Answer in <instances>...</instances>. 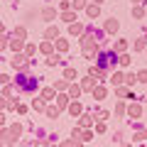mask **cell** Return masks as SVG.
Segmentation results:
<instances>
[{"label": "cell", "instance_id": "6da1fadb", "mask_svg": "<svg viewBox=\"0 0 147 147\" xmlns=\"http://www.w3.org/2000/svg\"><path fill=\"white\" fill-rule=\"evenodd\" d=\"M15 84H17V88H20V91H34V88H37V81L32 79V76H30L27 71H22L20 76H17V79H15Z\"/></svg>", "mask_w": 147, "mask_h": 147}, {"label": "cell", "instance_id": "7a4b0ae2", "mask_svg": "<svg viewBox=\"0 0 147 147\" xmlns=\"http://www.w3.org/2000/svg\"><path fill=\"white\" fill-rule=\"evenodd\" d=\"M96 42H98V39H96V34H91V30H88V32H84V39H81V49H84L86 54H93V52H96Z\"/></svg>", "mask_w": 147, "mask_h": 147}, {"label": "cell", "instance_id": "3957f363", "mask_svg": "<svg viewBox=\"0 0 147 147\" xmlns=\"http://www.w3.org/2000/svg\"><path fill=\"white\" fill-rule=\"evenodd\" d=\"M96 123V113H91V110H84L79 118V127H91Z\"/></svg>", "mask_w": 147, "mask_h": 147}, {"label": "cell", "instance_id": "277c9868", "mask_svg": "<svg viewBox=\"0 0 147 147\" xmlns=\"http://www.w3.org/2000/svg\"><path fill=\"white\" fill-rule=\"evenodd\" d=\"M12 66H15V69H22V71H27V57H25V54H15Z\"/></svg>", "mask_w": 147, "mask_h": 147}, {"label": "cell", "instance_id": "5b68a950", "mask_svg": "<svg viewBox=\"0 0 147 147\" xmlns=\"http://www.w3.org/2000/svg\"><path fill=\"white\" fill-rule=\"evenodd\" d=\"M66 110H69V113H71L74 118H81V113H84V108H81V103H79V100H71Z\"/></svg>", "mask_w": 147, "mask_h": 147}, {"label": "cell", "instance_id": "8992f818", "mask_svg": "<svg viewBox=\"0 0 147 147\" xmlns=\"http://www.w3.org/2000/svg\"><path fill=\"white\" fill-rule=\"evenodd\" d=\"M7 127H10V135H12V140H20V137H22V125H20V123H12V125H7Z\"/></svg>", "mask_w": 147, "mask_h": 147}, {"label": "cell", "instance_id": "52a82bcc", "mask_svg": "<svg viewBox=\"0 0 147 147\" xmlns=\"http://www.w3.org/2000/svg\"><path fill=\"white\" fill-rule=\"evenodd\" d=\"M127 115H130V118H140V115H142V105H140V103H130Z\"/></svg>", "mask_w": 147, "mask_h": 147}, {"label": "cell", "instance_id": "ba28073f", "mask_svg": "<svg viewBox=\"0 0 147 147\" xmlns=\"http://www.w3.org/2000/svg\"><path fill=\"white\" fill-rule=\"evenodd\" d=\"M81 88H84V91H93V88H96V79L91 76V74L86 76L84 81H81Z\"/></svg>", "mask_w": 147, "mask_h": 147}, {"label": "cell", "instance_id": "9c48e42d", "mask_svg": "<svg viewBox=\"0 0 147 147\" xmlns=\"http://www.w3.org/2000/svg\"><path fill=\"white\" fill-rule=\"evenodd\" d=\"M59 147H84V142L76 140V137H69V140H61V142H59Z\"/></svg>", "mask_w": 147, "mask_h": 147}, {"label": "cell", "instance_id": "30bf717a", "mask_svg": "<svg viewBox=\"0 0 147 147\" xmlns=\"http://www.w3.org/2000/svg\"><path fill=\"white\" fill-rule=\"evenodd\" d=\"M57 108H59V110H66V108H69V93L57 96Z\"/></svg>", "mask_w": 147, "mask_h": 147}, {"label": "cell", "instance_id": "8fae6325", "mask_svg": "<svg viewBox=\"0 0 147 147\" xmlns=\"http://www.w3.org/2000/svg\"><path fill=\"white\" fill-rule=\"evenodd\" d=\"M81 93H84V88H81V86H76V84H69V98H79Z\"/></svg>", "mask_w": 147, "mask_h": 147}, {"label": "cell", "instance_id": "7c38bea8", "mask_svg": "<svg viewBox=\"0 0 147 147\" xmlns=\"http://www.w3.org/2000/svg\"><path fill=\"white\" fill-rule=\"evenodd\" d=\"M103 27H105V32H118V20L115 17H108Z\"/></svg>", "mask_w": 147, "mask_h": 147}, {"label": "cell", "instance_id": "4fadbf2b", "mask_svg": "<svg viewBox=\"0 0 147 147\" xmlns=\"http://www.w3.org/2000/svg\"><path fill=\"white\" fill-rule=\"evenodd\" d=\"M86 15H88V17H98L100 15V7L96 5V3H91V5H86Z\"/></svg>", "mask_w": 147, "mask_h": 147}, {"label": "cell", "instance_id": "5bb4252c", "mask_svg": "<svg viewBox=\"0 0 147 147\" xmlns=\"http://www.w3.org/2000/svg\"><path fill=\"white\" fill-rule=\"evenodd\" d=\"M61 20L66 22V25H71V22H76V12H74V10H64L61 12Z\"/></svg>", "mask_w": 147, "mask_h": 147}, {"label": "cell", "instance_id": "9a60e30c", "mask_svg": "<svg viewBox=\"0 0 147 147\" xmlns=\"http://www.w3.org/2000/svg\"><path fill=\"white\" fill-rule=\"evenodd\" d=\"M42 98H44V100H52V98H57V88H52V86L42 88Z\"/></svg>", "mask_w": 147, "mask_h": 147}, {"label": "cell", "instance_id": "2e32d148", "mask_svg": "<svg viewBox=\"0 0 147 147\" xmlns=\"http://www.w3.org/2000/svg\"><path fill=\"white\" fill-rule=\"evenodd\" d=\"M57 37H59V30H57V27H47V32H44V39H49V42H54Z\"/></svg>", "mask_w": 147, "mask_h": 147}, {"label": "cell", "instance_id": "e0dca14e", "mask_svg": "<svg viewBox=\"0 0 147 147\" xmlns=\"http://www.w3.org/2000/svg\"><path fill=\"white\" fill-rule=\"evenodd\" d=\"M32 108H34V110H47V100H44V98H34V100H32Z\"/></svg>", "mask_w": 147, "mask_h": 147}, {"label": "cell", "instance_id": "ac0fdd59", "mask_svg": "<svg viewBox=\"0 0 147 147\" xmlns=\"http://www.w3.org/2000/svg\"><path fill=\"white\" fill-rule=\"evenodd\" d=\"M91 93H93V98H96V100H103V98H105V88H103V86H96Z\"/></svg>", "mask_w": 147, "mask_h": 147}, {"label": "cell", "instance_id": "d6986e66", "mask_svg": "<svg viewBox=\"0 0 147 147\" xmlns=\"http://www.w3.org/2000/svg\"><path fill=\"white\" fill-rule=\"evenodd\" d=\"M132 140H135V142H145L147 140V130H145V127H140V130L132 135Z\"/></svg>", "mask_w": 147, "mask_h": 147}, {"label": "cell", "instance_id": "ffe728a7", "mask_svg": "<svg viewBox=\"0 0 147 147\" xmlns=\"http://www.w3.org/2000/svg\"><path fill=\"white\" fill-rule=\"evenodd\" d=\"M64 79H66L69 84H71V81L76 79V69H71V66H66V69H64Z\"/></svg>", "mask_w": 147, "mask_h": 147}, {"label": "cell", "instance_id": "44dd1931", "mask_svg": "<svg viewBox=\"0 0 147 147\" xmlns=\"http://www.w3.org/2000/svg\"><path fill=\"white\" fill-rule=\"evenodd\" d=\"M42 17H44V20H54V17H57V10H54V7H44Z\"/></svg>", "mask_w": 147, "mask_h": 147}, {"label": "cell", "instance_id": "7402d4cb", "mask_svg": "<svg viewBox=\"0 0 147 147\" xmlns=\"http://www.w3.org/2000/svg\"><path fill=\"white\" fill-rule=\"evenodd\" d=\"M12 37H15V39H25L27 30H25V27H15V30H12Z\"/></svg>", "mask_w": 147, "mask_h": 147}, {"label": "cell", "instance_id": "603a6c76", "mask_svg": "<svg viewBox=\"0 0 147 147\" xmlns=\"http://www.w3.org/2000/svg\"><path fill=\"white\" fill-rule=\"evenodd\" d=\"M57 64H61V57H59V54H49L47 57V66H57Z\"/></svg>", "mask_w": 147, "mask_h": 147}, {"label": "cell", "instance_id": "cb8c5ba5", "mask_svg": "<svg viewBox=\"0 0 147 147\" xmlns=\"http://www.w3.org/2000/svg\"><path fill=\"white\" fill-rule=\"evenodd\" d=\"M110 81H113V86H120L123 81H125V74H120V71H115V74H113V79H110Z\"/></svg>", "mask_w": 147, "mask_h": 147}, {"label": "cell", "instance_id": "d4e9b609", "mask_svg": "<svg viewBox=\"0 0 147 147\" xmlns=\"http://www.w3.org/2000/svg\"><path fill=\"white\" fill-rule=\"evenodd\" d=\"M44 113H47V118H52V120H54V118H59V113H61V110H59L57 105H54V108H52V105H49V108L44 110Z\"/></svg>", "mask_w": 147, "mask_h": 147}, {"label": "cell", "instance_id": "484cf974", "mask_svg": "<svg viewBox=\"0 0 147 147\" xmlns=\"http://www.w3.org/2000/svg\"><path fill=\"white\" fill-rule=\"evenodd\" d=\"M135 84H137V76H135V74H125V86H127V88H132Z\"/></svg>", "mask_w": 147, "mask_h": 147}, {"label": "cell", "instance_id": "4316f807", "mask_svg": "<svg viewBox=\"0 0 147 147\" xmlns=\"http://www.w3.org/2000/svg\"><path fill=\"white\" fill-rule=\"evenodd\" d=\"M10 96H15V88H12L10 84H5V86H3V98L10 100Z\"/></svg>", "mask_w": 147, "mask_h": 147}, {"label": "cell", "instance_id": "83f0119b", "mask_svg": "<svg viewBox=\"0 0 147 147\" xmlns=\"http://www.w3.org/2000/svg\"><path fill=\"white\" fill-rule=\"evenodd\" d=\"M84 25H79V22H71V34H84Z\"/></svg>", "mask_w": 147, "mask_h": 147}, {"label": "cell", "instance_id": "f1b7e54d", "mask_svg": "<svg viewBox=\"0 0 147 147\" xmlns=\"http://www.w3.org/2000/svg\"><path fill=\"white\" fill-rule=\"evenodd\" d=\"M10 47L15 49V52H20V49L25 47V39H15V37H12V42H10Z\"/></svg>", "mask_w": 147, "mask_h": 147}, {"label": "cell", "instance_id": "f546056e", "mask_svg": "<svg viewBox=\"0 0 147 147\" xmlns=\"http://www.w3.org/2000/svg\"><path fill=\"white\" fill-rule=\"evenodd\" d=\"M132 15H135L137 20H142V17H145V7H142V5H137V7H132Z\"/></svg>", "mask_w": 147, "mask_h": 147}, {"label": "cell", "instance_id": "4dcf8cb0", "mask_svg": "<svg viewBox=\"0 0 147 147\" xmlns=\"http://www.w3.org/2000/svg\"><path fill=\"white\" fill-rule=\"evenodd\" d=\"M54 42H57V49H59V52H66V49H69V42H66V39H54Z\"/></svg>", "mask_w": 147, "mask_h": 147}, {"label": "cell", "instance_id": "1f68e13d", "mask_svg": "<svg viewBox=\"0 0 147 147\" xmlns=\"http://www.w3.org/2000/svg\"><path fill=\"white\" fill-rule=\"evenodd\" d=\"M39 49H42L44 54H52V42H49V39H44V42L39 44Z\"/></svg>", "mask_w": 147, "mask_h": 147}, {"label": "cell", "instance_id": "d6a6232c", "mask_svg": "<svg viewBox=\"0 0 147 147\" xmlns=\"http://www.w3.org/2000/svg\"><path fill=\"white\" fill-rule=\"evenodd\" d=\"M115 93H118V98H125V96H130V98H132V93H130L127 88H123V86H118V88H115Z\"/></svg>", "mask_w": 147, "mask_h": 147}, {"label": "cell", "instance_id": "836d02e7", "mask_svg": "<svg viewBox=\"0 0 147 147\" xmlns=\"http://www.w3.org/2000/svg\"><path fill=\"white\" fill-rule=\"evenodd\" d=\"M135 76H137V81H140V84H147V69H142V71H137Z\"/></svg>", "mask_w": 147, "mask_h": 147}, {"label": "cell", "instance_id": "e575fe53", "mask_svg": "<svg viewBox=\"0 0 147 147\" xmlns=\"http://www.w3.org/2000/svg\"><path fill=\"white\" fill-rule=\"evenodd\" d=\"M135 49H137V52H142V49H147V42H145V37H140V39L135 42Z\"/></svg>", "mask_w": 147, "mask_h": 147}, {"label": "cell", "instance_id": "d590c367", "mask_svg": "<svg viewBox=\"0 0 147 147\" xmlns=\"http://www.w3.org/2000/svg\"><path fill=\"white\" fill-rule=\"evenodd\" d=\"M118 64H120V66H127V64H130V57H127V54H120V57H118Z\"/></svg>", "mask_w": 147, "mask_h": 147}, {"label": "cell", "instance_id": "8d00e7d4", "mask_svg": "<svg viewBox=\"0 0 147 147\" xmlns=\"http://www.w3.org/2000/svg\"><path fill=\"white\" fill-rule=\"evenodd\" d=\"M34 52H37V47H34V44H25V57H32Z\"/></svg>", "mask_w": 147, "mask_h": 147}, {"label": "cell", "instance_id": "74e56055", "mask_svg": "<svg viewBox=\"0 0 147 147\" xmlns=\"http://www.w3.org/2000/svg\"><path fill=\"white\" fill-rule=\"evenodd\" d=\"M57 91H64V88H69V81L64 79V81H57V86H54Z\"/></svg>", "mask_w": 147, "mask_h": 147}, {"label": "cell", "instance_id": "f35d334b", "mask_svg": "<svg viewBox=\"0 0 147 147\" xmlns=\"http://www.w3.org/2000/svg\"><path fill=\"white\" fill-rule=\"evenodd\" d=\"M86 7V0H74V10H84Z\"/></svg>", "mask_w": 147, "mask_h": 147}, {"label": "cell", "instance_id": "ab89813d", "mask_svg": "<svg viewBox=\"0 0 147 147\" xmlns=\"http://www.w3.org/2000/svg\"><path fill=\"white\" fill-rule=\"evenodd\" d=\"M96 115H98L100 120H108V118H110V113H108V110H96Z\"/></svg>", "mask_w": 147, "mask_h": 147}, {"label": "cell", "instance_id": "60d3db41", "mask_svg": "<svg viewBox=\"0 0 147 147\" xmlns=\"http://www.w3.org/2000/svg\"><path fill=\"white\" fill-rule=\"evenodd\" d=\"M115 115H125V103H118L115 105Z\"/></svg>", "mask_w": 147, "mask_h": 147}, {"label": "cell", "instance_id": "b9f144b4", "mask_svg": "<svg viewBox=\"0 0 147 147\" xmlns=\"http://www.w3.org/2000/svg\"><path fill=\"white\" fill-rule=\"evenodd\" d=\"M15 110L20 113V115H25V113H27V105H25V103H17V105H15Z\"/></svg>", "mask_w": 147, "mask_h": 147}, {"label": "cell", "instance_id": "7bdbcfd3", "mask_svg": "<svg viewBox=\"0 0 147 147\" xmlns=\"http://www.w3.org/2000/svg\"><path fill=\"white\" fill-rule=\"evenodd\" d=\"M5 47H7V37H5V34H0V52H3Z\"/></svg>", "mask_w": 147, "mask_h": 147}, {"label": "cell", "instance_id": "ee69618b", "mask_svg": "<svg viewBox=\"0 0 147 147\" xmlns=\"http://www.w3.org/2000/svg\"><path fill=\"white\" fill-rule=\"evenodd\" d=\"M96 132H105V123H103V120L96 123Z\"/></svg>", "mask_w": 147, "mask_h": 147}, {"label": "cell", "instance_id": "f6af8a7d", "mask_svg": "<svg viewBox=\"0 0 147 147\" xmlns=\"http://www.w3.org/2000/svg\"><path fill=\"white\" fill-rule=\"evenodd\" d=\"M125 47H127V42H123V39H120V42L115 44V52H123V49H125Z\"/></svg>", "mask_w": 147, "mask_h": 147}, {"label": "cell", "instance_id": "bcb514c9", "mask_svg": "<svg viewBox=\"0 0 147 147\" xmlns=\"http://www.w3.org/2000/svg\"><path fill=\"white\" fill-rule=\"evenodd\" d=\"M0 84H3V86L10 84V76H7V74H0Z\"/></svg>", "mask_w": 147, "mask_h": 147}, {"label": "cell", "instance_id": "7dc6e473", "mask_svg": "<svg viewBox=\"0 0 147 147\" xmlns=\"http://www.w3.org/2000/svg\"><path fill=\"white\" fill-rule=\"evenodd\" d=\"M113 142H123V132H115L113 135Z\"/></svg>", "mask_w": 147, "mask_h": 147}, {"label": "cell", "instance_id": "c3c4849f", "mask_svg": "<svg viewBox=\"0 0 147 147\" xmlns=\"http://www.w3.org/2000/svg\"><path fill=\"white\" fill-rule=\"evenodd\" d=\"M3 108H7V98H3V96H0V110Z\"/></svg>", "mask_w": 147, "mask_h": 147}, {"label": "cell", "instance_id": "681fc988", "mask_svg": "<svg viewBox=\"0 0 147 147\" xmlns=\"http://www.w3.org/2000/svg\"><path fill=\"white\" fill-rule=\"evenodd\" d=\"M0 127H5V115L0 113Z\"/></svg>", "mask_w": 147, "mask_h": 147}, {"label": "cell", "instance_id": "f907efd6", "mask_svg": "<svg viewBox=\"0 0 147 147\" xmlns=\"http://www.w3.org/2000/svg\"><path fill=\"white\" fill-rule=\"evenodd\" d=\"M42 147H54V145H52V142H44V145H42Z\"/></svg>", "mask_w": 147, "mask_h": 147}, {"label": "cell", "instance_id": "816d5d0a", "mask_svg": "<svg viewBox=\"0 0 147 147\" xmlns=\"http://www.w3.org/2000/svg\"><path fill=\"white\" fill-rule=\"evenodd\" d=\"M120 147H132V145H130V142H125V145H120Z\"/></svg>", "mask_w": 147, "mask_h": 147}, {"label": "cell", "instance_id": "f5cc1de1", "mask_svg": "<svg viewBox=\"0 0 147 147\" xmlns=\"http://www.w3.org/2000/svg\"><path fill=\"white\" fill-rule=\"evenodd\" d=\"M93 3H96V5H100V3H103V0H93Z\"/></svg>", "mask_w": 147, "mask_h": 147}, {"label": "cell", "instance_id": "db71d44e", "mask_svg": "<svg viewBox=\"0 0 147 147\" xmlns=\"http://www.w3.org/2000/svg\"><path fill=\"white\" fill-rule=\"evenodd\" d=\"M0 34H3V22H0Z\"/></svg>", "mask_w": 147, "mask_h": 147}, {"label": "cell", "instance_id": "11a10c76", "mask_svg": "<svg viewBox=\"0 0 147 147\" xmlns=\"http://www.w3.org/2000/svg\"><path fill=\"white\" fill-rule=\"evenodd\" d=\"M145 103H147V96H145Z\"/></svg>", "mask_w": 147, "mask_h": 147}]
</instances>
